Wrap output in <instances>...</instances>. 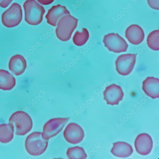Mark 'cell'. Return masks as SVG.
<instances>
[{"mask_svg": "<svg viewBox=\"0 0 159 159\" xmlns=\"http://www.w3.org/2000/svg\"><path fill=\"white\" fill-rule=\"evenodd\" d=\"M25 20L26 23L37 25L42 21L45 10L35 0H26L24 3Z\"/></svg>", "mask_w": 159, "mask_h": 159, "instance_id": "obj_1", "label": "cell"}, {"mask_svg": "<svg viewBox=\"0 0 159 159\" xmlns=\"http://www.w3.org/2000/svg\"><path fill=\"white\" fill-rule=\"evenodd\" d=\"M78 23V20L70 14L62 17L57 25L56 32L58 38L63 42L69 41L77 27Z\"/></svg>", "mask_w": 159, "mask_h": 159, "instance_id": "obj_2", "label": "cell"}, {"mask_svg": "<svg viewBox=\"0 0 159 159\" xmlns=\"http://www.w3.org/2000/svg\"><path fill=\"white\" fill-rule=\"evenodd\" d=\"M9 122L14 128L16 134L18 136H24L32 129L33 123L31 116L26 112L19 111L11 116Z\"/></svg>", "mask_w": 159, "mask_h": 159, "instance_id": "obj_3", "label": "cell"}, {"mask_svg": "<svg viewBox=\"0 0 159 159\" xmlns=\"http://www.w3.org/2000/svg\"><path fill=\"white\" fill-rule=\"evenodd\" d=\"M48 141L42 137V132H35L26 138L25 147L26 152L32 156H37L43 154L47 150Z\"/></svg>", "mask_w": 159, "mask_h": 159, "instance_id": "obj_4", "label": "cell"}, {"mask_svg": "<svg viewBox=\"0 0 159 159\" xmlns=\"http://www.w3.org/2000/svg\"><path fill=\"white\" fill-rule=\"evenodd\" d=\"M23 17L21 7L19 4L15 3L2 14V21L6 27L11 28L16 27L21 22Z\"/></svg>", "mask_w": 159, "mask_h": 159, "instance_id": "obj_5", "label": "cell"}, {"mask_svg": "<svg viewBox=\"0 0 159 159\" xmlns=\"http://www.w3.org/2000/svg\"><path fill=\"white\" fill-rule=\"evenodd\" d=\"M70 120V118H56L50 119L44 125L42 137L48 140L58 134Z\"/></svg>", "mask_w": 159, "mask_h": 159, "instance_id": "obj_6", "label": "cell"}, {"mask_svg": "<svg viewBox=\"0 0 159 159\" xmlns=\"http://www.w3.org/2000/svg\"><path fill=\"white\" fill-rule=\"evenodd\" d=\"M103 42L105 46L110 51L116 53L126 52L128 47L125 39L117 33H111L105 35Z\"/></svg>", "mask_w": 159, "mask_h": 159, "instance_id": "obj_7", "label": "cell"}, {"mask_svg": "<svg viewBox=\"0 0 159 159\" xmlns=\"http://www.w3.org/2000/svg\"><path fill=\"white\" fill-rule=\"evenodd\" d=\"M137 56L136 54H130L118 57L115 62L117 72L123 76L129 75L134 68Z\"/></svg>", "mask_w": 159, "mask_h": 159, "instance_id": "obj_8", "label": "cell"}, {"mask_svg": "<svg viewBox=\"0 0 159 159\" xmlns=\"http://www.w3.org/2000/svg\"><path fill=\"white\" fill-rule=\"evenodd\" d=\"M63 136L67 142L75 144L83 140L84 137V132L82 127L78 124L70 123L65 129Z\"/></svg>", "mask_w": 159, "mask_h": 159, "instance_id": "obj_9", "label": "cell"}, {"mask_svg": "<svg viewBox=\"0 0 159 159\" xmlns=\"http://www.w3.org/2000/svg\"><path fill=\"white\" fill-rule=\"evenodd\" d=\"M104 99L108 105H118L122 101L124 93L120 86L113 84L106 88L103 92Z\"/></svg>", "mask_w": 159, "mask_h": 159, "instance_id": "obj_10", "label": "cell"}, {"mask_svg": "<svg viewBox=\"0 0 159 159\" xmlns=\"http://www.w3.org/2000/svg\"><path fill=\"white\" fill-rule=\"evenodd\" d=\"M134 144L136 151L139 154L146 156L150 154L152 149L153 142L149 134L143 133L137 137Z\"/></svg>", "mask_w": 159, "mask_h": 159, "instance_id": "obj_11", "label": "cell"}, {"mask_svg": "<svg viewBox=\"0 0 159 159\" xmlns=\"http://www.w3.org/2000/svg\"><path fill=\"white\" fill-rule=\"evenodd\" d=\"M70 13L66 7L61 5L52 7L48 11L46 18L48 24L56 26L59 20L63 16Z\"/></svg>", "mask_w": 159, "mask_h": 159, "instance_id": "obj_12", "label": "cell"}, {"mask_svg": "<svg viewBox=\"0 0 159 159\" xmlns=\"http://www.w3.org/2000/svg\"><path fill=\"white\" fill-rule=\"evenodd\" d=\"M125 35L129 42L134 45L141 43L145 37L142 28L136 24H132L129 26L125 31Z\"/></svg>", "mask_w": 159, "mask_h": 159, "instance_id": "obj_13", "label": "cell"}, {"mask_svg": "<svg viewBox=\"0 0 159 159\" xmlns=\"http://www.w3.org/2000/svg\"><path fill=\"white\" fill-rule=\"evenodd\" d=\"M159 79L149 77L143 83L142 89L145 94L153 99L159 98Z\"/></svg>", "mask_w": 159, "mask_h": 159, "instance_id": "obj_14", "label": "cell"}, {"mask_svg": "<svg viewBox=\"0 0 159 159\" xmlns=\"http://www.w3.org/2000/svg\"><path fill=\"white\" fill-rule=\"evenodd\" d=\"M9 70L15 75L22 74L27 67V62L25 58L20 55H16L10 59L8 64Z\"/></svg>", "mask_w": 159, "mask_h": 159, "instance_id": "obj_15", "label": "cell"}, {"mask_svg": "<svg viewBox=\"0 0 159 159\" xmlns=\"http://www.w3.org/2000/svg\"><path fill=\"white\" fill-rule=\"evenodd\" d=\"M113 147L111 152L114 156L121 158H126L131 156L133 152L131 146L124 142L113 143Z\"/></svg>", "mask_w": 159, "mask_h": 159, "instance_id": "obj_16", "label": "cell"}, {"mask_svg": "<svg viewBox=\"0 0 159 159\" xmlns=\"http://www.w3.org/2000/svg\"><path fill=\"white\" fill-rule=\"evenodd\" d=\"M16 81L15 77L9 72L0 70V89L10 90L16 85Z\"/></svg>", "mask_w": 159, "mask_h": 159, "instance_id": "obj_17", "label": "cell"}, {"mask_svg": "<svg viewBox=\"0 0 159 159\" xmlns=\"http://www.w3.org/2000/svg\"><path fill=\"white\" fill-rule=\"evenodd\" d=\"M14 131V126L10 123L0 125V142L6 143L11 141Z\"/></svg>", "mask_w": 159, "mask_h": 159, "instance_id": "obj_18", "label": "cell"}, {"mask_svg": "<svg viewBox=\"0 0 159 159\" xmlns=\"http://www.w3.org/2000/svg\"><path fill=\"white\" fill-rule=\"evenodd\" d=\"M89 34L88 30L83 28L81 32L77 31L73 39L74 43L78 46H82L85 45L89 38Z\"/></svg>", "mask_w": 159, "mask_h": 159, "instance_id": "obj_19", "label": "cell"}, {"mask_svg": "<svg viewBox=\"0 0 159 159\" xmlns=\"http://www.w3.org/2000/svg\"><path fill=\"white\" fill-rule=\"evenodd\" d=\"M67 155L69 159H86L87 155L84 148L79 147L69 148L67 152Z\"/></svg>", "mask_w": 159, "mask_h": 159, "instance_id": "obj_20", "label": "cell"}, {"mask_svg": "<svg viewBox=\"0 0 159 159\" xmlns=\"http://www.w3.org/2000/svg\"><path fill=\"white\" fill-rule=\"evenodd\" d=\"M159 30H156L151 32L148 35L147 43L148 47L154 51H158Z\"/></svg>", "mask_w": 159, "mask_h": 159, "instance_id": "obj_21", "label": "cell"}, {"mask_svg": "<svg viewBox=\"0 0 159 159\" xmlns=\"http://www.w3.org/2000/svg\"><path fill=\"white\" fill-rule=\"evenodd\" d=\"M148 3L152 9L157 10H159V0H148Z\"/></svg>", "mask_w": 159, "mask_h": 159, "instance_id": "obj_22", "label": "cell"}, {"mask_svg": "<svg viewBox=\"0 0 159 159\" xmlns=\"http://www.w3.org/2000/svg\"><path fill=\"white\" fill-rule=\"evenodd\" d=\"M13 0H0V7L2 8L8 7Z\"/></svg>", "mask_w": 159, "mask_h": 159, "instance_id": "obj_23", "label": "cell"}, {"mask_svg": "<svg viewBox=\"0 0 159 159\" xmlns=\"http://www.w3.org/2000/svg\"><path fill=\"white\" fill-rule=\"evenodd\" d=\"M55 0H37L40 4L43 5H48L54 2Z\"/></svg>", "mask_w": 159, "mask_h": 159, "instance_id": "obj_24", "label": "cell"}]
</instances>
